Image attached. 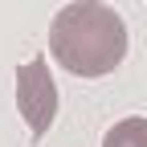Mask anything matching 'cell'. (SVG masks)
Here are the masks:
<instances>
[{"instance_id": "1", "label": "cell", "mask_w": 147, "mask_h": 147, "mask_svg": "<svg viewBox=\"0 0 147 147\" xmlns=\"http://www.w3.org/2000/svg\"><path fill=\"white\" fill-rule=\"evenodd\" d=\"M49 49L65 74L106 78L127 57V25L110 4L74 0L49 21Z\"/></svg>"}, {"instance_id": "2", "label": "cell", "mask_w": 147, "mask_h": 147, "mask_svg": "<svg viewBox=\"0 0 147 147\" xmlns=\"http://www.w3.org/2000/svg\"><path fill=\"white\" fill-rule=\"evenodd\" d=\"M16 110H21V119L29 123L33 143H41L45 131L53 127V119H57V86H53L49 61L41 53L29 57V65L16 69Z\"/></svg>"}, {"instance_id": "3", "label": "cell", "mask_w": 147, "mask_h": 147, "mask_svg": "<svg viewBox=\"0 0 147 147\" xmlns=\"http://www.w3.org/2000/svg\"><path fill=\"white\" fill-rule=\"evenodd\" d=\"M102 147H147V119L143 115H131V119L115 123L102 135Z\"/></svg>"}]
</instances>
